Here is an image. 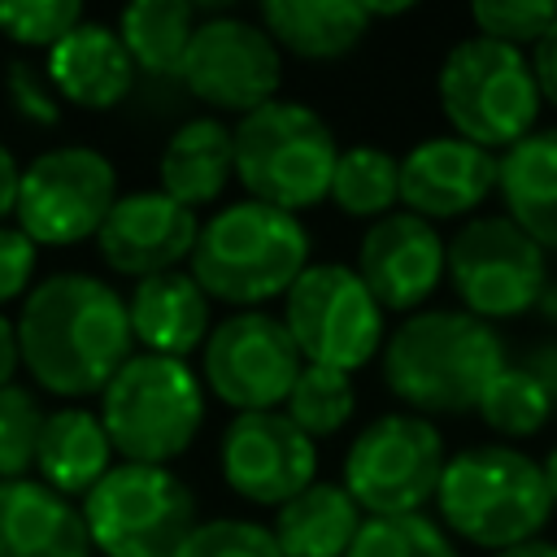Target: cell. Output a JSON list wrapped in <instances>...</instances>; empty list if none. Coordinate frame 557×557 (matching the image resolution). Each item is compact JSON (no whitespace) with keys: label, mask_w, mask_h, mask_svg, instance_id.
Listing matches in <instances>:
<instances>
[{"label":"cell","mask_w":557,"mask_h":557,"mask_svg":"<svg viewBox=\"0 0 557 557\" xmlns=\"http://www.w3.org/2000/svg\"><path fill=\"white\" fill-rule=\"evenodd\" d=\"M309 231L296 213H283L261 200H231L200 222L191 252V278L209 300L239 309H261L274 296H287L309 270Z\"/></svg>","instance_id":"cell-3"},{"label":"cell","mask_w":557,"mask_h":557,"mask_svg":"<svg viewBox=\"0 0 557 557\" xmlns=\"http://www.w3.org/2000/svg\"><path fill=\"white\" fill-rule=\"evenodd\" d=\"M331 205L344 218H361L366 226L396 213L400 205V157L374 144H352L339 152L331 178Z\"/></svg>","instance_id":"cell-28"},{"label":"cell","mask_w":557,"mask_h":557,"mask_svg":"<svg viewBox=\"0 0 557 557\" xmlns=\"http://www.w3.org/2000/svg\"><path fill=\"white\" fill-rule=\"evenodd\" d=\"M44 422H48V409L30 387L22 383L0 387V483L30 479Z\"/></svg>","instance_id":"cell-32"},{"label":"cell","mask_w":557,"mask_h":557,"mask_svg":"<svg viewBox=\"0 0 557 557\" xmlns=\"http://www.w3.org/2000/svg\"><path fill=\"white\" fill-rule=\"evenodd\" d=\"M470 22L483 39L527 52L557 22V4L553 0H479V4H470Z\"/></svg>","instance_id":"cell-34"},{"label":"cell","mask_w":557,"mask_h":557,"mask_svg":"<svg viewBox=\"0 0 557 557\" xmlns=\"http://www.w3.org/2000/svg\"><path fill=\"white\" fill-rule=\"evenodd\" d=\"M17 348L30 383L61 400L100 396L139 352L122 292L83 270H61L30 287L17 313Z\"/></svg>","instance_id":"cell-1"},{"label":"cell","mask_w":557,"mask_h":557,"mask_svg":"<svg viewBox=\"0 0 557 557\" xmlns=\"http://www.w3.org/2000/svg\"><path fill=\"white\" fill-rule=\"evenodd\" d=\"M518 366L548 392V400H553V409H557V335H548V339H535L522 357H518Z\"/></svg>","instance_id":"cell-38"},{"label":"cell","mask_w":557,"mask_h":557,"mask_svg":"<svg viewBox=\"0 0 557 557\" xmlns=\"http://www.w3.org/2000/svg\"><path fill=\"white\" fill-rule=\"evenodd\" d=\"M117 205V170L100 148L61 144L22 165L13 218L39 248L96 239Z\"/></svg>","instance_id":"cell-12"},{"label":"cell","mask_w":557,"mask_h":557,"mask_svg":"<svg viewBox=\"0 0 557 557\" xmlns=\"http://www.w3.org/2000/svg\"><path fill=\"white\" fill-rule=\"evenodd\" d=\"M544 479H548V492H553V505H557V444L544 453Z\"/></svg>","instance_id":"cell-45"},{"label":"cell","mask_w":557,"mask_h":557,"mask_svg":"<svg viewBox=\"0 0 557 557\" xmlns=\"http://www.w3.org/2000/svg\"><path fill=\"white\" fill-rule=\"evenodd\" d=\"M174 557H283L270 527L252 518H209L183 540Z\"/></svg>","instance_id":"cell-35"},{"label":"cell","mask_w":557,"mask_h":557,"mask_svg":"<svg viewBox=\"0 0 557 557\" xmlns=\"http://www.w3.org/2000/svg\"><path fill=\"white\" fill-rule=\"evenodd\" d=\"M492 557H557V540H527V544H513L505 553H492Z\"/></svg>","instance_id":"cell-42"},{"label":"cell","mask_w":557,"mask_h":557,"mask_svg":"<svg viewBox=\"0 0 557 557\" xmlns=\"http://www.w3.org/2000/svg\"><path fill=\"white\" fill-rule=\"evenodd\" d=\"M109 470H113V440L100 422V409H87V405L52 409L35 453L39 483L74 500V496H87Z\"/></svg>","instance_id":"cell-23"},{"label":"cell","mask_w":557,"mask_h":557,"mask_svg":"<svg viewBox=\"0 0 557 557\" xmlns=\"http://www.w3.org/2000/svg\"><path fill=\"white\" fill-rule=\"evenodd\" d=\"M283 413L318 444V440H331L348 426V418L357 413V387H352V374L344 370H331V366H309L296 374L292 392H287V405Z\"/></svg>","instance_id":"cell-30"},{"label":"cell","mask_w":557,"mask_h":557,"mask_svg":"<svg viewBox=\"0 0 557 557\" xmlns=\"http://www.w3.org/2000/svg\"><path fill=\"white\" fill-rule=\"evenodd\" d=\"M178 83L218 113L248 117L261 104L278 100L283 87V52L265 35L261 22L235 17V13H213L200 17L191 48L183 57Z\"/></svg>","instance_id":"cell-14"},{"label":"cell","mask_w":557,"mask_h":557,"mask_svg":"<svg viewBox=\"0 0 557 557\" xmlns=\"http://www.w3.org/2000/svg\"><path fill=\"white\" fill-rule=\"evenodd\" d=\"M200 26V4L191 0H139L126 4L117 17V35L148 78H178L183 57L191 48V35Z\"/></svg>","instance_id":"cell-27"},{"label":"cell","mask_w":557,"mask_h":557,"mask_svg":"<svg viewBox=\"0 0 557 557\" xmlns=\"http://www.w3.org/2000/svg\"><path fill=\"white\" fill-rule=\"evenodd\" d=\"M500 187V157L461 139L431 135L400 157V205L426 222L474 218V209Z\"/></svg>","instance_id":"cell-18"},{"label":"cell","mask_w":557,"mask_h":557,"mask_svg":"<svg viewBox=\"0 0 557 557\" xmlns=\"http://www.w3.org/2000/svg\"><path fill=\"white\" fill-rule=\"evenodd\" d=\"M83 22L78 0H0V35L17 48H57Z\"/></svg>","instance_id":"cell-33"},{"label":"cell","mask_w":557,"mask_h":557,"mask_svg":"<svg viewBox=\"0 0 557 557\" xmlns=\"http://www.w3.org/2000/svg\"><path fill=\"white\" fill-rule=\"evenodd\" d=\"M17 178H22V170H17L13 152L0 144V222L13 213V200H17Z\"/></svg>","instance_id":"cell-41"},{"label":"cell","mask_w":557,"mask_h":557,"mask_svg":"<svg viewBox=\"0 0 557 557\" xmlns=\"http://www.w3.org/2000/svg\"><path fill=\"white\" fill-rule=\"evenodd\" d=\"M83 518L100 557H174L196 531V492L170 466L117 461L83 496Z\"/></svg>","instance_id":"cell-9"},{"label":"cell","mask_w":557,"mask_h":557,"mask_svg":"<svg viewBox=\"0 0 557 557\" xmlns=\"http://www.w3.org/2000/svg\"><path fill=\"white\" fill-rule=\"evenodd\" d=\"M196 239H200L196 209L178 205L161 187H139L117 196V205L109 209L96 235V248L113 274L139 283L152 274L183 270V261H191L196 252Z\"/></svg>","instance_id":"cell-17"},{"label":"cell","mask_w":557,"mask_h":557,"mask_svg":"<svg viewBox=\"0 0 557 557\" xmlns=\"http://www.w3.org/2000/svg\"><path fill=\"white\" fill-rule=\"evenodd\" d=\"M300 370L305 357L296 339L287 335L283 318L265 309L226 313L222 322H213L200 348L205 392L235 413H265L287 405V392Z\"/></svg>","instance_id":"cell-13"},{"label":"cell","mask_w":557,"mask_h":557,"mask_svg":"<svg viewBox=\"0 0 557 557\" xmlns=\"http://www.w3.org/2000/svg\"><path fill=\"white\" fill-rule=\"evenodd\" d=\"M366 13H370V22L374 17H405V13H413V4H374V0H366Z\"/></svg>","instance_id":"cell-43"},{"label":"cell","mask_w":557,"mask_h":557,"mask_svg":"<svg viewBox=\"0 0 557 557\" xmlns=\"http://www.w3.org/2000/svg\"><path fill=\"white\" fill-rule=\"evenodd\" d=\"M531 70H535V87L544 96V104L557 109V22L544 30V39L531 48Z\"/></svg>","instance_id":"cell-39"},{"label":"cell","mask_w":557,"mask_h":557,"mask_svg":"<svg viewBox=\"0 0 557 557\" xmlns=\"http://www.w3.org/2000/svg\"><path fill=\"white\" fill-rule=\"evenodd\" d=\"M157 183L187 209L218 205L235 183V126H226L213 113L174 126L157 157Z\"/></svg>","instance_id":"cell-22"},{"label":"cell","mask_w":557,"mask_h":557,"mask_svg":"<svg viewBox=\"0 0 557 557\" xmlns=\"http://www.w3.org/2000/svg\"><path fill=\"white\" fill-rule=\"evenodd\" d=\"M361 527H366V513L348 496V487L318 479L296 500L274 509L270 531H274L283 557H348Z\"/></svg>","instance_id":"cell-26"},{"label":"cell","mask_w":557,"mask_h":557,"mask_svg":"<svg viewBox=\"0 0 557 557\" xmlns=\"http://www.w3.org/2000/svg\"><path fill=\"white\" fill-rule=\"evenodd\" d=\"M278 318L309 366H331L344 374L366 370L387 344L383 305L344 261H313L283 296Z\"/></svg>","instance_id":"cell-10"},{"label":"cell","mask_w":557,"mask_h":557,"mask_svg":"<svg viewBox=\"0 0 557 557\" xmlns=\"http://www.w3.org/2000/svg\"><path fill=\"white\" fill-rule=\"evenodd\" d=\"M257 22L278 52L300 61H339L370 35V13L357 0H265Z\"/></svg>","instance_id":"cell-24"},{"label":"cell","mask_w":557,"mask_h":557,"mask_svg":"<svg viewBox=\"0 0 557 557\" xmlns=\"http://www.w3.org/2000/svg\"><path fill=\"white\" fill-rule=\"evenodd\" d=\"M44 74L61 104L87 109V113H109L117 109L131 87H135V61L117 35V26L83 17L57 48H48Z\"/></svg>","instance_id":"cell-19"},{"label":"cell","mask_w":557,"mask_h":557,"mask_svg":"<svg viewBox=\"0 0 557 557\" xmlns=\"http://www.w3.org/2000/svg\"><path fill=\"white\" fill-rule=\"evenodd\" d=\"M339 139L331 122L305 100H270L235 122V183L248 200L283 213H305L331 200L339 165Z\"/></svg>","instance_id":"cell-5"},{"label":"cell","mask_w":557,"mask_h":557,"mask_svg":"<svg viewBox=\"0 0 557 557\" xmlns=\"http://www.w3.org/2000/svg\"><path fill=\"white\" fill-rule=\"evenodd\" d=\"M35 265H39V244L17 222H0V309L30 296Z\"/></svg>","instance_id":"cell-37"},{"label":"cell","mask_w":557,"mask_h":557,"mask_svg":"<svg viewBox=\"0 0 557 557\" xmlns=\"http://www.w3.org/2000/svg\"><path fill=\"white\" fill-rule=\"evenodd\" d=\"M218 470L239 500L283 509L318 483V444L283 409L235 413L218 440Z\"/></svg>","instance_id":"cell-15"},{"label":"cell","mask_w":557,"mask_h":557,"mask_svg":"<svg viewBox=\"0 0 557 557\" xmlns=\"http://www.w3.org/2000/svg\"><path fill=\"white\" fill-rule=\"evenodd\" d=\"M4 100L13 109V117H22L35 131H52L61 122V96L52 91L48 74L30 61H9L4 70Z\"/></svg>","instance_id":"cell-36"},{"label":"cell","mask_w":557,"mask_h":557,"mask_svg":"<svg viewBox=\"0 0 557 557\" xmlns=\"http://www.w3.org/2000/svg\"><path fill=\"white\" fill-rule=\"evenodd\" d=\"M100 422L122 461L170 466L205 426V379L178 357L135 352L100 392Z\"/></svg>","instance_id":"cell-7"},{"label":"cell","mask_w":557,"mask_h":557,"mask_svg":"<svg viewBox=\"0 0 557 557\" xmlns=\"http://www.w3.org/2000/svg\"><path fill=\"white\" fill-rule=\"evenodd\" d=\"M435 96L453 126V135L487 148L509 152L531 131H540V87L531 70V52L470 35L457 39L440 70H435Z\"/></svg>","instance_id":"cell-6"},{"label":"cell","mask_w":557,"mask_h":557,"mask_svg":"<svg viewBox=\"0 0 557 557\" xmlns=\"http://www.w3.org/2000/svg\"><path fill=\"white\" fill-rule=\"evenodd\" d=\"M0 557H91L83 505L39 479L0 483Z\"/></svg>","instance_id":"cell-21"},{"label":"cell","mask_w":557,"mask_h":557,"mask_svg":"<svg viewBox=\"0 0 557 557\" xmlns=\"http://www.w3.org/2000/svg\"><path fill=\"white\" fill-rule=\"evenodd\" d=\"M535 313H540L544 322H553V326H557V283H548V287H544V296H540Z\"/></svg>","instance_id":"cell-44"},{"label":"cell","mask_w":557,"mask_h":557,"mask_svg":"<svg viewBox=\"0 0 557 557\" xmlns=\"http://www.w3.org/2000/svg\"><path fill=\"white\" fill-rule=\"evenodd\" d=\"M496 196L544 252H557V126H540L500 152Z\"/></svg>","instance_id":"cell-25"},{"label":"cell","mask_w":557,"mask_h":557,"mask_svg":"<svg viewBox=\"0 0 557 557\" xmlns=\"http://www.w3.org/2000/svg\"><path fill=\"white\" fill-rule=\"evenodd\" d=\"M548 283V252L509 213H474L448 239V287L492 326L535 313Z\"/></svg>","instance_id":"cell-11"},{"label":"cell","mask_w":557,"mask_h":557,"mask_svg":"<svg viewBox=\"0 0 557 557\" xmlns=\"http://www.w3.org/2000/svg\"><path fill=\"white\" fill-rule=\"evenodd\" d=\"M17 366H22V348H17V322H9V313L0 309V387H9V383H13Z\"/></svg>","instance_id":"cell-40"},{"label":"cell","mask_w":557,"mask_h":557,"mask_svg":"<svg viewBox=\"0 0 557 557\" xmlns=\"http://www.w3.org/2000/svg\"><path fill=\"white\" fill-rule=\"evenodd\" d=\"M553 492L544 479V461L513 444H470L448 453L435 513L448 535L461 544L505 553L513 544L540 540L553 518Z\"/></svg>","instance_id":"cell-4"},{"label":"cell","mask_w":557,"mask_h":557,"mask_svg":"<svg viewBox=\"0 0 557 557\" xmlns=\"http://www.w3.org/2000/svg\"><path fill=\"white\" fill-rule=\"evenodd\" d=\"M444 466L448 453L440 426L431 418L396 409L370 418L352 435L339 483L348 487V496L361 505L366 518H405V513H422L435 500Z\"/></svg>","instance_id":"cell-8"},{"label":"cell","mask_w":557,"mask_h":557,"mask_svg":"<svg viewBox=\"0 0 557 557\" xmlns=\"http://www.w3.org/2000/svg\"><path fill=\"white\" fill-rule=\"evenodd\" d=\"M126 309H131V331L139 352L187 361L196 348H205L213 331V300L191 278V270L139 278L126 296Z\"/></svg>","instance_id":"cell-20"},{"label":"cell","mask_w":557,"mask_h":557,"mask_svg":"<svg viewBox=\"0 0 557 557\" xmlns=\"http://www.w3.org/2000/svg\"><path fill=\"white\" fill-rule=\"evenodd\" d=\"M352 270L374 292L383 313H422L435 287L448 278V239L435 222L396 209L370 222L357 239Z\"/></svg>","instance_id":"cell-16"},{"label":"cell","mask_w":557,"mask_h":557,"mask_svg":"<svg viewBox=\"0 0 557 557\" xmlns=\"http://www.w3.org/2000/svg\"><path fill=\"white\" fill-rule=\"evenodd\" d=\"M505 366L500 331L466 309H422L400 318L379 357L387 392L418 418H457L479 409L487 383Z\"/></svg>","instance_id":"cell-2"},{"label":"cell","mask_w":557,"mask_h":557,"mask_svg":"<svg viewBox=\"0 0 557 557\" xmlns=\"http://www.w3.org/2000/svg\"><path fill=\"white\" fill-rule=\"evenodd\" d=\"M348 557H461V553L435 518L405 513V518H366Z\"/></svg>","instance_id":"cell-31"},{"label":"cell","mask_w":557,"mask_h":557,"mask_svg":"<svg viewBox=\"0 0 557 557\" xmlns=\"http://www.w3.org/2000/svg\"><path fill=\"white\" fill-rule=\"evenodd\" d=\"M474 413L483 418V426H487L492 435H500V444H518V440L540 435V431L553 422L557 409H553L548 392H544L518 361H509V366L487 383V392H483V400H479Z\"/></svg>","instance_id":"cell-29"}]
</instances>
